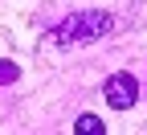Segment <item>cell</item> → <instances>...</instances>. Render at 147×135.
<instances>
[{
  "mask_svg": "<svg viewBox=\"0 0 147 135\" xmlns=\"http://www.w3.org/2000/svg\"><path fill=\"white\" fill-rule=\"evenodd\" d=\"M110 25H115V21H110V12H74V16H65L57 29H49L45 41H49V45H61V49L86 45V41H94V37L110 33Z\"/></svg>",
  "mask_w": 147,
  "mask_h": 135,
  "instance_id": "6da1fadb",
  "label": "cell"
},
{
  "mask_svg": "<svg viewBox=\"0 0 147 135\" xmlns=\"http://www.w3.org/2000/svg\"><path fill=\"white\" fill-rule=\"evenodd\" d=\"M102 94H106V102L115 111H131V102L139 98V86H135L131 74H110L106 86H102Z\"/></svg>",
  "mask_w": 147,
  "mask_h": 135,
  "instance_id": "7a4b0ae2",
  "label": "cell"
},
{
  "mask_svg": "<svg viewBox=\"0 0 147 135\" xmlns=\"http://www.w3.org/2000/svg\"><path fill=\"white\" fill-rule=\"evenodd\" d=\"M16 74H21V70H16L12 62H0V86H8V82H16Z\"/></svg>",
  "mask_w": 147,
  "mask_h": 135,
  "instance_id": "3957f363",
  "label": "cell"
},
{
  "mask_svg": "<svg viewBox=\"0 0 147 135\" xmlns=\"http://www.w3.org/2000/svg\"><path fill=\"white\" fill-rule=\"evenodd\" d=\"M78 131H98V135H102V119H94V115H82V119H78Z\"/></svg>",
  "mask_w": 147,
  "mask_h": 135,
  "instance_id": "277c9868",
  "label": "cell"
}]
</instances>
